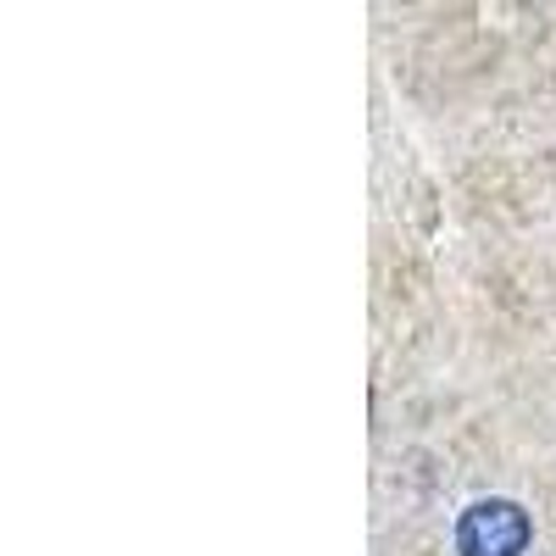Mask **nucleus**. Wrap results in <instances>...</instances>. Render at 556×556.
Listing matches in <instances>:
<instances>
[{
  "label": "nucleus",
  "mask_w": 556,
  "mask_h": 556,
  "mask_svg": "<svg viewBox=\"0 0 556 556\" xmlns=\"http://www.w3.org/2000/svg\"><path fill=\"white\" fill-rule=\"evenodd\" d=\"M523 545H529V513L513 501H479L456 523L462 556H523Z\"/></svg>",
  "instance_id": "1"
}]
</instances>
